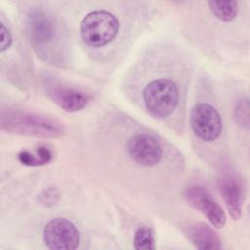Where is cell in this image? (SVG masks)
Instances as JSON below:
<instances>
[{
  "label": "cell",
  "mask_w": 250,
  "mask_h": 250,
  "mask_svg": "<svg viewBox=\"0 0 250 250\" xmlns=\"http://www.w3.org/2000/svg\"><path fill=\"white\" fill-rule=\"evenodd\" d=\"M1 128L10 133L38 138H59L64 134V128L58 121L20 109L2 111Z\"/></svg>",
  "instance_id": "obj_1"
},
{
  "label": "cell",
  "mask_w": 250,
  "mask_h": 250,
  "mask_svg": "<svg viewBox=\"0 0 250 250\" xmlns=\"http://www.w3.org/2000/svg\"><path fill=\"white\" fill-rule=\"evenodd\" d=\"M118 30V19L104 10L88 13L80 23L81 38L86 45L92 48H101L109 44L117 35Z\"/></svg>",
  "instance_id": "obj_2"
},
{
  "label": "cell",
  "mask_w": 250,
  "mask_h": 250,
  "mask_svg": "<svg viewBox=\"0 0 250 250\" xmlns=\"http://www.w3.org/2000/svg\"><path fill=\"white\" fill-rule=\"evenodd\" d=\"M29 40L39 54L48 55L59 40V29L53 16L42 9H33L26 19Z\"/></svg>",
  "instance_id": "obj_4"
},
{
  "label": "cell",
  "mask_w": 250,
  "mask_h": 250,
  "mask_svg": "<svg viewBox=\"0 0 250 250\" xmlns=\"http://www.w3.org/2000/svg\"><path fill=\"white\" fill-rule=\"evenodd\" d=\"M186 234L197 249H221L222 242L217 232L204 223H193L187 227Z\"/></svg>",
  "instance_id": "obj_11"
},
{
  "label": "cell",
  "mask_w": 250,
  "mask_h": 250,
  "mask_svg": "<svg viewBox=\"0 0 250 250\" xmlns=\"http://www.w3.org/2000/svg\"><path fill=\"white\" fill-rule=\"evenodd\" d=\"M234 116L236 122L244 127H249V106L247 100H240L236 103L234 108Z\"/></svg>",
  "instance_id": "obj_15"
},
{
  "label": "cell",
  "mask_w": 250,
  "mask_h": 250,
  "mask_svg": "<svg viewBox=\"0 0 250 250\" xmlns=\"http://www.w3.org/2000/svg\"><path fill=\"white\" fill-rule=\"evenodd\" d=\"M153 232L150 228L146 226H141L137 229L134 234L133 244L137 250H153L155 249Z\"/></svg>",
  "instance_id": "obj_14"
},
{
  "label": "cell",
  "mask_w": 250,
  "mask_h": 250,
  "mask_svg": "<svg viewBox=\"0 0 250 250\" xmlns=\"http://www.w3.org/2000/svg\"><path fill=\"white\" fill-rule=\"evenodd\" d=\"M47 96L67 112L82 110L90 101V97L86 93L56 83L47 86Z\"/></svg>",
  "instance_id": "obj_10"
},
{
  "label": "cell",
  "mask_w": 250,
  "mask_h": 250,
  "mask_svg": "<svg viewBox=\"0 0 250 250\" xmlns=\"http://www.w3.org/2000/svg\"><path fill=\"white\" fill-rule=\"evenodd\" d=\"M190 127L200 140L213 142L220 137L223 122L220 113L212 104L199 103L191 109Z\"/></svg>",
  "instance_id": "obj_6"
},
{
  "label": "cell",
  "mask_w": 250,
  "mask_h": 250,
  "mask_svg": "<svg viewBox=\"0 0 250 250\" xmlns=\"http://www.w3.org/2000/svg\"><path fill=\"white\" fill-rule=\"evenodd\" d=\"M184 196L188 203L202 213L217 229H222L226 224V215L221 205L212 194L200 185H191L185 188Z\"/></svg>",
  "instance_id": "obj_7"
},
{
  "label": "cell",
  "mask_w": 250,
  "mask_h": 250,
  "mask_svg": "<svg viewBox=\"0 0 250 250\" xmlns=\"http://www.w3.org/2000/svg\"><path fill=\"white\" fill-rule=\"evenodd\" d=\"M127 151L135 162L147 167L158 164L163 155L160 143L155 137L146 133L132 136L127 143Z\"/></svg>",
  "instance_id": "obj_8"
},
{
  "label": "cell",
  "mask_w": 250,
  "mask_h": 250,
  "mask_svg": "<svg viewBox=\"0 0 250 250\" xmlns=\"http://www.w3.org/2000/svg\"><path fill=\"white\" fill-rule=\"evenodd\" d=\"M143 101L146 108L154 117H168L179 104L178 87L171 79H154L145 87Z\"/></svg>",
  "instance_id": "obj_3"
},
{
  "label": "cell",
  "mask_w": 250,
  "mask_h": 250,
  "mask_svg": "<svg viewBox=\"0 0 250 250\" xmlns=\"http://www.w3.org/2000/svg\"><path fill=\"white\" fill-rule=\"evenodd\" d=\"M43 239L51 250H74L79 245L80 233L70 220L55 218L44 227Z\"/></svg>",
  "instance_id": "obj_5"
},
{
  "label": "cell",
  "mask_w": 250,
  "mask_h": 250,
  "mask_svg": "<svg viewBox=\"0 0 250 250\" xmlns=\"http://www.w3.org/2000/svg\"><path fill=\"white\" fill-rule=\"evenodd\" d=\"M1 42H0V52L4 53L7 51L13 44V36L9 28L5 25L4 22H1Z\"/></svg>",
  "instance_id": "obj_16"
},
{
  "label": "cell",
  "mask_w": 250,
  "mask_h": 250,
  "mask_svg": "<svg viewBox=\"0 0 250 250\" xmlns=\"http://www.w3.org/2000/svg\"><path fill=\"white\" fill-rule=\"evenodd\" d=\"M53 158L52 151L46 146H39L34 153L28 150H22L18 154L21 163L27 166H40L48 164Z\"/></svg>",
  "instance_id": "obj_13"
},
{
  "label": "cell",
  "mask_w": 250,
  "mask_h": 250,
  "mask_svg": "<svg viewBox=\"0 0 250 250\" xmlns=\"http://www.w3.org/2000/svg\"><path fill=\"white\" fill-rule=\"evenodd\" d=\"M219 189L232 220H239L242 216L244 202V187L238 177L226 174L219 179Z\"/></svg>",
  "instance_id": "obj_9"
},
{
  "label": "cell",
  "mask_w": 250,
  "mask_h": 250,
  "mask_svg": "<svg viewBox=\"0 0 250 250\" xmlns=\"http://www.w3.org/2000/svg\"><path fill=\"white\" fill-rule=\"evenodd\" d=\"M207 4L213 15L223 21H231L238 14L236 1H208Z\"/></svg>",
  "instance_id": "obj_12"
}]
</instances>
